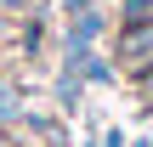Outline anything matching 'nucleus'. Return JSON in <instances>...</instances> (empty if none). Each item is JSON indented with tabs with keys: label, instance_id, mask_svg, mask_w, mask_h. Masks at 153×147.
<instances>
[{
	"label": "nucleus",
	"instance_id": "f257e3e1",
	"mask_svg": "<svg viewBox=\"0 0 153 147\" xmlns=\"http://www.w3.org/2000/svg\"><path fill=\"white\" fill-rule=\"evenodd\" d=\"M114 62H119L131 79L148 68V62H153V23H131V28L114 34Z\"/></svg>",
	"mask_w": 153,
	"mask_h": 147
},
{
	"label": "nucleus",
	"instance_id": "20e7f679",
	"mask_svg": "<svg viewBox=\"0 0 153 147\" xmlns=\"http://www.w3.org/2000/svg\"><path fill=\"white\" fill-rule=\"evenodd\" d=\"M62 6H68V11H74V17H79V11H85V6H91V0H62Z\"/></svg>",
	"mask_w": 153,
	"mask_h": 147
},
{
	"label": "nucleus",
	"instance_id": "f03ea898",
	"mask_svg": "<svg viewBox=\"0 0 153 147\" xmlns=\"http://www.w3.org/2000/svg\"><path fill=\"white\" fill-rule=\"evenodd\" d=\"M131 23H153V0H119V28Z\"/></svg>",
	"mask_w": 153,
	"mask_h": 147
},
{
	"label": "nucleus",
	"instance_id": "7ed1b4c3",
	"mask_svg": "<svg viewBox=\"0 0 153 147\" xmlns=\"http://www.w3.org/2000/svg\"><path fill=\"white\" fill-rule=\"evenodd\" d=\"M131 85L142 91V102H148V108H153V62H148V68H142V74H136V79H131Z\"/></svg>",
	"mask_w": 153,
	"mask_h": 147
}]
</instances>
